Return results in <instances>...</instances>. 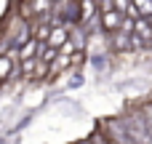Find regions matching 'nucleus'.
Here are the masks:
<instances>
[{
	"instance_id": "f257e3e1",
	"label": "nucleus",
	"mask_w": 152,
	"mask_h": 144,
	"mask_svg": "<svg viewBox=\"0 0 152 144\" xmlns=\"http://www.w3.org/2000/svg\"><path fill=\"white\" fill-rule=\"evenodd\" d=\"M96 11H102V29H104L107 35H112V32L120 29L123 13L115 11V3H96Z\"/></svg>"
},
{
	"instance_id": "f03ea898",
	"label": "nucleus",
	"mask_w": 152,
	"mask_h": 144,
	"mask_svg": "<svg viewBox=\"0 0 152 144\" xmlns=\"http://www.w3.org/2000/svg\"><path fill=\"white\" fill-rule=\"evenodd\" d=\"M67 40H69V29H67V27H51V35H48L45 45L53 48V51H59Z\"/></svg>"
},
{
	"instance_id": "7ed1b4c3",
	"label": "nucleus",
	"mask_w": 152,
	"mask_h": 144,
	"mask_svg": "<svg viewBox=\"0 0 152 144\" xmlns=\"http://www.w3.org/2000/svg\"><path fill=\"white\" fill-rule=\"evenodd\" d=\"M131 37H136L142 45L152 43V29H150V24H147V19H136V21H134V32H131Z\"/></svg>"
},
{
	"instance_id": "20e7f679",
	"label": "nucleus",
	"mask_w": 152,
	"mask_h": 144,
	"mask_svg": "<svg viewBox=\"0 0 152 144\" xmlns=\"http://www.w3.org/2000/svg\"><path fill=\"white\" fill-rule=\"evenodd\" d=\"M107 37H110V48H112V51H128V48H131V37H128V35L112 32V35H107Z\"/></svg>"
},
{
	"instance_id": "39448f33",
	"label": "nucleus",
	"mask_w": 152,
	"mask_h": 144,
	"mask_svg": "<svg viewBox=\"0 0 152 144\" xmlns=\"http://www.w3.org/2000/svg\"><path fill=\"white\" fill-rule=\"evenodd\" d=\"M131 5H134L136 19H150L152 16V3H147V0H139V3H131Z\"/></svg>"
},
{
	"instance_id": "423d86ee",
	"label": "nucleus",
	"mask_w": 152,
	"mask_h": 144,
	"mask_svg": "<svg viewBox=\"0 0 152 144\" xmlns=\"http://www.w3.org/2000/svg\"><path fill=\"white\" fill-rule=\"evenodd\" d=\"M147 24H150V29H152V16H150V19H147Z\"/></svg>"
}]
</instances>
